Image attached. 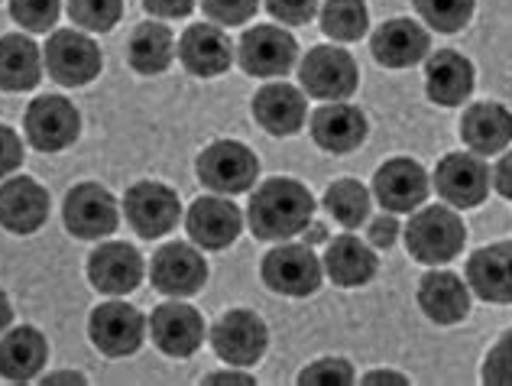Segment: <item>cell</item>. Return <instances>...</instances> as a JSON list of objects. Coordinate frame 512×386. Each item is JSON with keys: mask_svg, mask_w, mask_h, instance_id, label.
<instances>
[{"mask_svg": "<svg viewBox=\"0 0 512 386\" xmlns=\"http://www.w3.org/2000/svg\"><path fill=\"white\" fill-rule=\"evenodd\" d=\"M244 218L256 241L266 244L292 241L315 218V195L299 179L289 176L266 179L263 185H256Z\"/></svg>", "mask_w": 512, "mask_h": 386, "instance_id": "1", "label": "cell"}, {"mask_svg": "<svg viewBox=\"0 0 512 386\" xmlns=\"http://www.w3.org/2000/svg\"><path fill=\"white\" fill-rule=\"evenodd\" d=\"M406 237V254L422 266H444L464 254L467 224L451 205H422L415 208L409 221L402 224Z\"/></svg>", "mask_w": 512, "mask_h": 386, "instance_id": "2", "label": "cell"}, {"mask_svg": "<svg viewBox=\"0 0 512 386\" xmlns=\"http://www.w3.org/2000/svg\"><path fill=\"white\" fill-rule=\"evenodd\" d=\"M295 72H299V88L315 101H347L360 88V65L338 43L308 49Z\"/></svg>", "mask_w": 512, "mask_h": 386, "instance_id": "3", "label": "cell"}, {"mask_svg": "<svg viewBox=\"0 0 512 386\" xmlns=\"http://www.w3.org/2000/svg\"><path fill=\"white\" fill-rule=\"evenodd\" d=\"M260 276L269 292L289 299H308L315 296L325 283V266L321 257L315 254V247H308L305 241H279L273 250H266V257L260 263Z\"/></svg>", "mask_w": 512, "mask_h": 386, "instance_id": "4", "label": "cell"}, {"mask_svg": "<svg viewBox=\"0 0 512 386\" xmlns=\"http://www.w3.org/2000/svg\"><path fill=\"white\" fill-rule=\"evenodd\" d=\"M195 176L214 195H244L260 176V156L240 140H214L198 153Z\"/></svg>", "mask_w": 512, "mask_h": 386, "instance_id": "5", "label": "cell"}, {"mask_svg": "<svg viewBox=\"0 0 512 386\" xmlns=\"http://www.w3.org/2000/svg\"><path fill=\"white\" fill-rule=\"evenodd\" d=\"M237 65L250 78H286L299 65V39L289 33V26L256 23L240 36Z\"/></svg>", "mask_w": 512, "mask_h": 386, "instance_id": "6", "label": "cell"}, {"mask_svg": "<svg viewBox=\"0 0 512 386\" xmlns=\"http://www.w3.org/2000/svg\"><path fill=\"white\" fill-rule=\"evenodd\" d=\"M490 185L493 182H490L487 159L470 150L441 156L435 172H431V189L438 192L444 205H451L457 211L480 208L490 198Z\"/></svg>", "mask_w": 512, "mask_h": 386, "instance_id": "7", "label": "cell"}, {"mask_svg": "<svg viewBox=\"0 0 512 386\" xmlns=\"http://www.w3.org/2000/svg\"><path fill=\"white\" fill-rule=\"evenodd\" d=\"M43 65L62 88H85L101 75V46L85 30H52L43 46Z\"/></svg>", "mask_w": 512, "mask_h": 386, "instance_id": "8", "label": "cell"}, {"mask_svg": "<svg viewBox=\"0 0 512 386\" xmlns=\"http://www.w3.org/2000/svg\"><path fill=\"white\" fill-rule=\"evenodd\" d=\"M211 351L221 357L227 367H256L269 351V328L250 309L224 312L208 331Z\"/></svg>", "mask_w": 512, "mask_h": 386, "instance_id": "9", "label": "cell"}, {"mask_svg": "<svg viewBox=\"0 0 512 386\" xmlns=\"http://www.w3.org/2000/svg\"><path fill=\"white\" fill-rule=\"evenodd\" d=\"M65 231L78 241H104L120 228V205L111 189L98 182H78L62 205Z\"/></svg>", "mask_w": 512, "mask_h": 386, "instance_id": "10", "label": "cell"}, {"mask_svg": "<svg viewBox=\"0 0 512 386\" xmlns=\"http://www.w3.org/2000/svg\"><path fill=\"white\" fill-rule=\"evenodd\" d=\"M373 202H380L383 211L393 215H412L415 208H422L431 195V176L428 169L412 156H393L380 163L370 182Z\"/></svg>", "mask_w": 512, "mask_h": 386, "instance_id": "11", "label": "cell"}, {"mask_svg": "<svg viewBox=\"0 0 512 386\" xmlns=\"http://www.w3.org/2000/svg\"><path fill=\"white\" fill-rule=\"evenodd\" d=\"M26 143L39 153H62L82 133V114L62 95H39L23 114Z\"/></svg>", "mask_w": 512, "mask_h": 386, "instance_id": "12", "label": "cell"}, {"mask_svg": "<svg viewBox=\"0 0 512 386\" xmlns=\"http://www.w3.org/2000/svg\"><path fill=\"white\" fill-rule=\"evenodd\" d=\"M146 315L130 302H101L98 309L91 312L88 318V338L104 357H130L143 348L146 335Z\"/></svg>", "mask_w": 512, "mask_h": 386, "instance_id": "13", "label": "cell"}, {"mask_svg": "<svg viewBox=\"0 0 512 386\" xmlns=\"http://www.w3.org/2000/svg\"><path fill=\"white\" fill-rule=\"evenodd\" d=\"M120 211H124L127 224L143 241H156V237H166L175 224H179L182 202L166 182L143 179V182H133L127 189Z\"/></svg>", "mask_w": 512, "mask_h": 386, "instance_id": "14", "label": "cell"}, {"mask_svg": "<svg viewBox=\"0 0 512 386\" xmlns=\"http://www.w3.org/2000/svg\"><path fill=\"white\" fill-rule=\"evenodd\" d=\"M415 302H419L422 315L438 328H454L470 318L474 309V292H470L467 279L444 266H428V273L415 286Z\"/></svg>", "mask_w": 512, "mask_h": 386, "instance_id": "15", "label": "cell"}, {"mask_svg": "<svg viewBox=\"0 0 512 386\" xmlns=\"http://www.w3.org/2000/svg\"><path fill=\"white\" fill-rule=\"evenodd\" d=\"M146 279L169 299H192L208 283V263L195 244H166L153 254Z\"/></svg>", "mask_w": 512, "mask_h": 386, "instance_id": "16", "label": "cell"}, {"mask_svg": "<svg viewBox=\"0 0 512 386\" xmlns=\"http://www.w3.org/2000/svg\"><path fill=\"white\" fill-rule=\"evenodd\" d=\"M244 211L237 208L231 195H201L185 215V231L192 244L201 250H227L244 234Z\"/></svg>", "mask_w": 512, "mask_h": 386, "instance_id": "17", "label": "cell"}, {"mask_svg": "<svg viewBox=\"0 0 512 386\" xmlns=\"http://www.w3.org/2000/svg\"><path fill=\"white\" fill-rule=\"evenodd\" d=\"M431 52V30L422 20L412 17H393L380 23L370 33V56L383 65V69H412L428 59Z\"/></svg>", "mask_w": 512, "mask_h": 386, "instance_id": "18", "label": "cell"}, {"mask_svg": "<svg viewBox=\"0 0 512 386\" xmlns=\"http://www.w3.org/2000/svg\"><path fill=\"white\" fill-rule=\"evenodd\" d=\"M308 133L318 150L347 156L363 146L370 133V121L350 101H321V108L308 114Z\"/></svg>", "mask_w": 512, "mask_h": 386, "instance_id": "19", "label": "cell"}, {"mask_svg": "<svg viewBox=\"0 0 512 386\" xmlns=\"http://www.w3.org/2000/svg\"><path fill=\"white\" fill-rule=\"evenodd\" d=\"M146 279V263L137 247L124 241H107L88 257V283L101 292V296H130L137 292Z\"/></svg>", "mask_w": 512, "mask_h": 386, "instance_id": "20", "label": "cell"}, {"mask_svg": "<svg viewBox=\"0 0 512 386\" xmlns=\"http://www.w3.org/2000/svg\"><path fill=\"white\" fill-rule=\"evenodd\" d=\"M150 338L166 357H192L205 344V318L188 302H163L156 305L153 315L146 318Z\"/></svg>", "mask_w": 512, "mask_h": 386, "instance_id": "21", "label": "cell"}, {"mask_svg": "<svg viewBox=\"0 0 512 386\" xmlns=\"http://www.w3.org/2000/svg\"><path fill=\"white\" fill-rule=\"evenodd\" d=\"M250 111L269 137H295L308 124V95L282 78H273L253 95Z\"/></svg>", "mask_w": 512, "mask_h": 386, "instance_id": "22", "label": "cell"}, {"mask_svg": "<svg viewBox=\"0 0 512 386\" xmlns=\"http://www.w3.org/2000/svg\"><path fill=\"white\" fill-rule=\"evenodd\" d=\"M179 62L188 75L195 78H218L231 69V62L237 59V49L231 43V36L224 33V26L218 23H192L179 39Z\"/></svg>", "mask_w": 512, "mask_h": 386, "instance_id": "23", "label": "cell"}, {"mask_svg": "<svg viewBox=\"0 0 512 386\" xmlns=\"http://www.w3.org/2000/svg\"><path fill=\"white\" fill-rule=\"evenodd\" d=\"M477 88V69L464 52L438 49L425 59V95L438 108H464Z\"/></svg>", "mask_w": 512, "mask_h": 386, "instance_id": "24", "label": "cell"}, {"mask_svg": "<svg viewBox=\"0 0 512 386\" xmlns=\"http://www.w3.org/2000/svg\"><path fill=\"white\" fill-rule=\"evenodd\" d=\"M461 143L477 156H500L512 146V111L500 101H474L461 114Z\"/></svg>", "mask_w": 512, "mask_h": 386, "instance_id": "25", "label": "cell"}, {"mask_svg": "<svg viewBox=\"0 0 512 386\" xmlns=\"http://www.w3.org/2000/svg\"><path fill=\"white\" fill-rule=\"evenodd\" d=\"M464 279L474 299L487 305H512V241H496L467 257Z\"/></svg>", "mask_w": 512, "mask_h": 386, "instance_id": "26", "label": "cell"}, {"mask_svg": "<svg viewBox=\"0 0 512 386\" xmlns=\"http://www.w3.org/2000/svg\"><path fill=\"white\" fill-rule=\"evenodd\" d=\"M46 221H49V192L36 179L10 176L0 185V228L30 237Z\"/></svg>", "mask_w": 512, "mask_h": 386, "instance_id": "27", "label": "cell"}, {"mask_svg": "<svg viewBox=\"0 0 512 386\" xmlns=\"http://www.w3.org/2000/svg\"><path fill=\"white\" fill-rule=\"evenodd\" d=\"M321 266H325V279H331L334 286L360 289L373 283V276L380 273V257H376V247H370V241H360L354 231H344L328 241Z\"/></svg>", "mask_w": 512, "mask_h": 386, "instance_id": "28", "label": "cell"}, {"mask_svg": "<svg viewBox=\"0 0 512 386\" xmlns=\"http://www.w3.org/2000/svg\"><path fill=\"white\" fill-rule=\"evenodd\" d=\"M49 361V341L39 328L20 325L0 335V377L7 383H30Z\"/></svg>", "mask_w": 512, "mask_h": 386, "instance_id": "29", "label": "cell"}, {"mask_svg": "<svg viewBox=\"0 0 512 386\" xmlns=\"http://www.w3.org/2000/svg\"><path fill=\"white\" fill-rule=\"evenodd\" d=\"M43 49H39L30 33H7L0 36V91L7 95H23L43 82Z\"/></svg>", "mask_w": 512, "mask_h": 386, "instance_id": "30", "label": "cell"}, {"mask_svg": "<svg viewBox=\"0 0 512 386\" xmlns=\"http://www.w3.org/2000/svg\"><path fill=\"white\" fill-rule=\"evenodd\" d=\"M175 52H179V43H175L166 20H143L133 26L127 43V62L133 72L163 75L175 62Z\"/></svg>", "mask_w": 512, "mask_h": 386, "instance_id": "31", "label": "cell"}, {"mask_svg": "<svg viewBox=\"0 0 512 386\" xmlns=\"http://www.w3.org/2000/svg\"><path fill=\"white\" fill-rule=\"evenodd\" d=\"M321 205L344 231H357L373 215V192L357 179H338L325 189Z\"/></svg>", "mask_w": 512, "mask_h": 386, "instance_id": "32", "label": "cell"}, {"mask_svg": "<svg viewBox=\"0 0 512 386\" xmlns=\"http://www.w3.org/2000/svg\"><path fill=\"white\" fill-rule=\"evenodd\" d=\"M318 26L334 43H357L370 33L367 0H325L318 7Z\"/></svg>", "mask_w": 512, "mask_h": 386, "instance_id": "33", "label": "cell"}, {"mask_svg": "<svg viewBox=\"0 0 512 386\" xmlns=\"http://www.w3.org/2000/svg\"><path fill=\"white\" fill-rule=\"evenodd\" d=\"M415 17H419L431 33L451 36L470 26L477 13V0H412Z\"/></svg>", "mask_w": 512, "mask_h": 386, "instance_id": "34", "label": "cell"}, {"mask_svg": "<svg viewBox=\"0 0 512 386\" xmlns=\"http://www.w3.org/2000/svg\"><path fill=\"white\" fill-rule=\"evenodd\" d=\"M69 17L85 33H111L124 17V0H69Z\"/></svg>", "mask_w": 512, "mask_h": 386, "instance_id": "35", "label": "cell"}, {"mask_svg": "<svg viewBox=\"0 0 512 386\" xmlns=\"http://www.w3.org/2000/svg\"><path fill=\"white\" fill-rule=\"evenodd\" d=\"M10 17L23 33H52L62 17V0H10Z\"/></svg>", "mask_w": 512, "mask_h": 386, "instance_id": "36", "label": "cell"}, {"mask_svg": "<svg viewBox=\"0 0 512 386\" xmlns=\"http://www.w3.org/2000/svg\"><path fill=\"white\" fill-rule=\"evenodd\" d=\"M299 386H350L357 383V370L347 357H318L295 377Z\"/></svg>", "mask_w": 512, "mask_h": 386, "instance_id": "37", "label": "cell"}, {"mask_svg": "<svg viewBox=\"0 0 512 386\" xmlns=\"http://www.w3.org/2000/svg\"><path fill=\"white\" fill-rule=\"evenodd\" d=\"M480 380L487 386H512V328L503 331L480 364Z\"/></svg>", "mask_w": 512, "mask_h": 386, "instance_id": "38", "label": "cell"}, {"mask_svg": "<svg viewBox=\"0 0 512 386\" xmlns=\"http://www.w3.org/2000/svg\"><path fill=\"white\" fill-rule=\"evenodd\" d=\"M263 0H201V10H205V17L218 26H244L256 17V10H260Z\"/></svg>", "mask_w": 512, "mask_h": 386, "instance_id": "39", "label": "cell"}, {"mask_svg": "<svg viewBox=\"0 0 512 386\" xmlns=\"http://www.w3.org/2000/svg\"><path fill=\"white\" fill-rule=\"evenodd\" d=\"M266 13L273 17L279 26H308L318 17V0H263Z\"/></svg>", "mask_w": 512, "mask_h": 386, "instance_id": "40", "label": "cell"}, {"mask_svg": "<svg viewBox=\"0 0 512 386\" xmlns=\"http://www.w3.org/2000/svg\"><path fill=\"white\" fill-rule=\"evenodd\" d=\"M399 237H402L399 215H393V211H383V215H376V218L370 215V221H367V241H370V247L389 250V247L399 244Z\"/></svg>", "mask_w": 512, "mask_h": 386, "instance_id": "41", "label": "cell"}, {"mask_svg": "<svg viewBox=\"0 0 512 386\" xmlns=\"http://www.w3.org/2000/svg\"><path fill=\"white\" fill-rule=\"evenodd\" d=\"M23 166V140L20 133L0 124V179H7L10 172H17Z\"/></svg>", "mask_w": 512, "mask_h": 386, "instance_id": "42", "label": "cell"}, {"mask_svg": "<svg viewBox=\"0 0 512 386\" xmlns=\"http://www.w3.org/2000/svg\"><path fill=\"white\" fill-rule=\"evenodd\" d=\"M198 0H143V7L156 20H179L195 10Z\"/></svg>", "mask_w": 512, "mask_h": 386, "instance_id": "43", "label": "cell"}, {"mask_svg": "<svg viewBox=\"0 0 512 386\" xmlns=\"http://www.w3.org/2000/svg\"><path fill=\"white\" fill-rule=\"evenodd\" d=\"M490 182L500 198H506V202H512V146L509 150L500 153V159H496V166L490 169Z\"/></svg>", "mask_w": 512, "mask_h": 386, "instance_id": "44", "label": "cell"}, {"mask_svg": "<svg viewBox=\"0 0 512 386\" xmlns=\"http://www.w3.org/2000/svg\"><path fill=\"white\" fill-rule=\"evenodd\" d=\"M227 383H234V386H253L256 380L247 374L244 367H227V370H218V374H208L205 377V386H227Z\"/></svg>", "mask_w": 512, "mask_h": 386, "instance_id": "45", "label": "cell"}, {"mask_svg": "<svg viewBox=\"0 0 512 386\" xmlns=\"http://www.w3.org/2000/svg\"><path fill=\"white\" fill-rule=\"evenodd\" d=\"M363 386H406L409 377L406 374H399V370H367V374L360 377Z\"/></svg>", "mask_w": 512, "mask_h": 386, "instance_id": "46", "label": "cell"}, {"mask_svg": "<svg viewBox=\"0 0 512 386\" xmlns=\"http://www.w3.org/2000/svg\"><path fill=\"white\" fill-rule=\"evenodd\" d=\"M46 386H62V383H75V386H85V374H78V370H56V374H49L46 380H39Z\"/></svg>", "mask_w": 512, "mask_h": 386, "instance_id": "47", "label": "cell"}, {"mask_svg": "<svg viewBox=\"0 0 512 386\" xmlns=\"http://www.w3.org/2000/svg\"><path fill=\"white\" fill-rule=\"evenodd\" d=\"M302 237H305V244H308V247L328 244V228H325V224H318V221H308V224H305V231H302Z\"/></svg>", "mask_w": 512, "mask_h": 386, "instance_id": "48", "label": "cell"}, {"mask_svg": "<svg viewBox=\"0 0 512 386\" xmlns=\"http://www.w3.org/2000/svg\"><path fill=\"white\" fill-rule=\"evenodd\" d=\"M13 325V305H10V296L4 289H0V335Z\"/></svg>", "mask_w": 512, "mask_h": 386, "instance_id": "49", "label": "cell"}]
</instances>
